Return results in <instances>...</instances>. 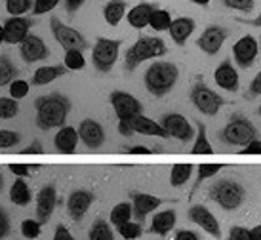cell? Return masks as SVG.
I'll return each instance as SVG.
<instances>
[{"label":"cell","instance_id":"cell-60","mask_svg":"<svg viewBox=\"0 0 261 240\" xmlns=\"http://www.w3.org/2000/svg\"><path fill=\"white\" fill-rule=\"evenodd\" d=\"M254 23H255V25H261V17H257V19H255Z\"/></svg>","mask_w":261,"mask_h":240},{"label":"cell","instance_id":"cell-55","mask_svg":"<svg viewBox=\"0 0 261 240\" xmlns=\"http://www.w3.org/2000/svg\"><path fill=\"white\" fill-rule=\"evenodd\" d=\"M82 2H84V0H65L67 12H76V10L82 6Z\"/></svg>","mask_w":261,"mask_h":240},{"label":"cell","instance_id":"cell-19","mask_svg":"<svg viewBox=\"0 0 261 240\" xmlns=\"http://www.w3.org/2000/svg\"><path fill=\"white\" fill-rule=\"evenodd\" d=\"M128 122H130L134 134H143V136H151V138H168V131L160 126V122H154L143 115L130 118Z\"/></svg>","mask_w":261,"mask_h":240},{"label":"cell","instance_id":"cell-23","mask_svg":"<svg viewBox=\"0 0 261 240\" xmlns=\"http://www.w3.org/2000/svg\"><path fill=\"white\" fill-rule=\"evenodd\" d=\"M152 10H154V6L147 4V2L138 4V6H134L130 12L126 14V19H128V23H130L134 29H145L147 25H149Z\"/></svg>","mask_w":261,"mask_h":240},{"label":"cell","instance_id":"cell-15","mask_svg":"<svg viewBox=\"0 0 261 240\" xmlns=\"http://www.w3.org/2000/svg\"><path fill=\"white\" fill-rule=\"evenodd\" d=\"M189 218H191V221H193V223H196L198 227H202L208 234L216 236V238H219V236H221V229H219L218 219L214 218V214H212L206 206H202V204H196V206H193V208L189 210Z\"/></svg>","mask_w":261,"mask_h":240},{"label":"cell","instance_id":"cell-14","mask_svg":"<svg viewBox=\"0 0 261 240\" xmlns=\"http://www.w3.org/2000/svg\"><path fill=\"white\" fill-rule=\"evenodd\" d=\"M79 139L88 149H99L105 143V131H103L99 122L86 118L79 126Z\"/></svg>","mask_w":261,"mask_h":240},{"label":"cell","instance_id":"cell-34","mask_svg":"<svg viewBox=\"0 0 261 240\" xmlns=\"http://www.w3.org/2000/svg\"><path fill=\"white\" fill-rule=\"evenodd\" d=\"M191 153H193V154H210V153H214L210 141H208V138H206V128H204L202 124H198V136L195 138V145H193V149H191Z\"/></svg>","mask_w":261,"mask_h":240},{"label":"cell","instance_id":"cell-10","mask_svg":"<svg viewBox=\"0 0 261 240\" xmlns=\"http://www.w3.org/2000/svg\"><path fill=\"white\" fill-rule=\"evenodd\" d=\"M160 126L168 131V136L179 139V141H191L195 138V130L193 126L187 122V118L183 115H177V113H170V115H164L162 120H160Z\"/></svg>","mask_w":261,"mask_h":240},{"label":"cell","instance_id":"cell-8","mask_svg":"<svg viewBox=\"0 0 261 240\" xmlns=\"http://www.w3.org/2000/svg\"><path fill=\"white\" fill-rule=\"evenodd\" d=\"M191 101H193V105H195L196 109L200 111V113H204V115H208V117H214L225 103L221 99V95L212 92L204 82H196L195 84L193 92H191Z\"/></svg>","mask_w":261,"mask_h":240},{"label":"cell","instance_id":"cell-56","mask_svg":"<svg viewBox=\"0 0 261 240\" xmlns=\"http://www.w3.org/2000/svg\"><path fill=\"white\" fill-rule=\"evenodd\" d=\"M250 240H261V225L254 227V229L250 231Z\"/></svg>","mask_w":261,"mask_h":240},{"label":"cell","instance_id":"cell-41","mask_svg":"<svg viewBox=\"0 0 261 240\" xmlns=\"http://www.w3.org/2000/svg\"><path fill=\"white\" fill-rule=\"evenodd\" d=\"M40 221H35V219H25L21 223V233L25 238H37L40 234Z\"/></svg>","mask_w":261,"mask_h":240},{"label":"cell","instance_id":"cell-43","mask_svg":"<svg viewBox=\"0 0 261 240\" xmlns=\"http://www.w3.org/2000/svg\"><path fill=\"white\" fill-rule=\"evenodd\" d=\"M221 168H223L221 164H200V166H198V179H196V183L204 181V179H208V177H214Z\"/></svg>","mask_w":261,"mask_h":240},{"label":"cell","instance_id":"cell-35","mask_svg":"<svg viewBox=\"0 0 261 240\" xmlns=\"http://www.w3.org/2000/svg\"><path fill=\"white\" fill-rule=\"evenodd\" d=\"M63 61H65L63 65L67 67V71H80V69H84V65H86L84 54L80 50H67Z\"/></svg>","mask_w":261,"mask_h":240},{"label":"cell","instance_id":"cell-7","mask_svg":"<svg viewBox=\"0 0 261 240\" xmlns=\"http://www.w3.org/2000/svg\"><path fill=\"white\" fill-rule=\"evenodd\" d=\"M50 29H51V33H54V38L61 44V48H65V51L67 50L84 51L88 48L86 38L82 37L76 29L65 25V23L61 21V19H58V17H51L50 19Z\"/></svg>","mask_w":261,"mask_h":240},{"label":"cell","instance_id":"cell-27","mask_svg":"<svg viewBox=\"0 0 261 240\" xmlns=\"http://www.w3.org/2000/svg\"><path fill=\"white\" fill-rule=\"evenodd\" d=\"M103 17L109 25H118L122 21V17H126V2L124 0H111L107 2V6L103 8Z\"/></svg>","mask_w":261,"mask_h":240},{"label":"cell","instance_id":"cell-25","mask_svg":"<svg viewBox=\"0 0 261 240\" xmlns=\"http://www.w3.org/2000/svg\"><path fill=\"white\" fill-rule=\"evenodd\" d=\"M65 73H67L65 65L40 67V69H37V71H35V74H33V84H35V86H46V84L54 82V80L59 78V76H63Z\"/></svg>","mask_w":261,"mask_h":240},{"label":"cell","instance_id":"cell-61","mask_svg":"<svg viewBox=\"0 0 261 240\" xmlns=\"http://www.w3.org/2000/svg\"><path fill=\"white\" fill-rule=\"evenodd\" d=\"M259 115H261V105H259Z\"/></svg>","mask_w":261,"mask_h":240},{"label":"cell","instance_id":"cell-39","mask_svg":"<svg viewBox=\"0 0 261 240\" xmlns=\"http://www.w3.org/2000/svg\"><path fill=\"white\" fill-rule=\"evenodd\" d=\"M29 92V82H25L21 78H15L10 82V97L14 99H23Z\"/></svg>","mask_w":261,"mask_h":240},{"label":"cell","instance_id":"cell-44","mask_svg":"<svg viewBox=\"0 0 261 240\" xmlns=\"http://www.w3.org/2000/svg\"><path fill=\"white\" fill-rule=\"evenodd\" d=\"M223 4L227 8H231V10H237V12H252V8H254V0H223Z\"/></svg>","mask_w":261,"mask_h":240},{"label":"cell","instance_id":"cell-9","mask_svg":"<svg viewBox=\"0 0 261 240\" xmlns=\"http://www.w3.org/2000/svg\"><path fill=\"white\" fill-rule=\"evenodd\" d=\"M109 101L113 105V109H115L118 120H130V118L141 115V111H143L138 97L126 94V92H120V90L111 94Z\"/></svg>","mask_w":261,"mask_h":240},{"label":"cell","instance_id":"cell-3","mask_svg":"<svg viewBox=\"0 0 261 240\" xmlns=\"http://www.w3.org/2000/svg\"><path fill=\"white\" fill-rule=\"evenodd\" d=\"M179 71L174 63L168 61H154L145 73V86L152 95L162 97L174 88Z\"/></svg>","mask_w":261,"mask_h":240},{"label":"cell","instance_id":"cell-53","mask_svg":"<svg viewBox=\"0 0 261 240\" xmlns=\"http://www.w3.org/2000/svg\"><path fill=\"white\" fill-rule=\"evenodd\" d=\"M174 240H200V238H198V234L193 233V231H179V233L175 234Z\"/></svg>","mask_w":261,"mask_h":240},{"label":"cell","instance_id":"cell-50","mask_svg":"<svg viewBox=\"0 0 261 240\" xmlns=\"http://www.w3.org/2000/svg\"><path fill=\"white\" fill-rule=\"evenodd\" d=\"M250 92H252V95L261 94V71L255 74V78L252 80V84H250Z\"/></svg>","mask_w":261,"mask_h":240},{"label":"cell","instance_id":"cell-21","mask_svg":"<svg viewBox=\"0 0 261 240\" xmlns=\"http://www.w3.org/2000/svg\"><path fill=\"white\" fill-rule=\"evenodd\" d=\"M168 31H170L172 40L177 46H183L189 40V37L193 35V31H195V21L191 17H177V19H172Z\"/></svg>","mask_w":261,"mask_h":240},{"label":"cell","instance_id":"cell-37","mask_svg":"<svg viewBox=\"0 0 261 240\" xmlns=\"http://www.w3.org/2000/svg\"><path fill=\"white\" fill-rule=\"evenodd\" d=\"M118 233L126 240L139 238V236H141V225H139V223H134V221H126V223H120V225H118Z\"/></svg>","mask_w":261,"mask_h":240},{"label":"cell","instance_id":"cell-24","mask_svg":"<svg viewBox=\"0 0 261 240\" xmlns=\"http://www.w3.org/2000/svg\"><path fill=\"white\" fill-rule=\"evenodd\" d=\"M162 200L152 195H143V193H138L134 195V216H138L139 219H145L147 214H151L152 210H156Z\"/></svg>","mask_w":261,"mask_h":240},{"label":"cell","instance_id":"cell-52","mask_svg":"<svg viewBox=\"0 0 261 240\" xmlns=\"http://www.w3.org/2000/svg\"><path fill=\"white\" fill-rule=\"evenodd\" d=\"M21 153L23 154H40L42 153V145H40L38 141H35V143H31L29 147H25Z\"/></svg>","mask_w":261,"mask_h":240},{"label":"cell","instance_id":"cell-2","mask_svg":"<svg viewBox=\"0 0 261 240\" xmlns=\"http://www.w3.org/2000/svg\"><path fill=\"white\" fill-rule=\"evenodd\" d=\"M166 51H168V48H166V44H164L162 38L141 37L134 42V46H130V48L126 50V56H124V65H126L128 71H134V69H138L143 61L160 58V56H164Z\"/></svg>","mask_w":261,"mask_h":240},{"label":"cell","instance_id":"cell-5","mask_svg":"<svg viewBox=\"0 0 261 240\" xmlns=\"http://www.w3.org/2000/svg\"><path fill=\"white\" fill-rule=\"evenodd\" d=\"M210 198L223 210H237L244 202V189L240 183L232 179H221L216 185H212Z\"/></svg>","mask_w":261,"mask_h":240},{"label":"cell","instance_id":"cell-28","mask_svg":"<svg viewBox=\"0 0 261 240\" xmlns=\"http://www.w3.org/2000/svg\"><path fill=\"white\" fill-rule=\"evenodd\" d=\"M10 200L17 206H25V204L31 202V191L29 185L23 181V179H17V181L10 187Z\"/></svg>","mask_w":261,"mask_h":240},{"label":"cell","instance_id":"cell-18","mask_svg":"<svg viewBox=\"0 0 261 240\" xmlns=\"http://www.w3.org/2000/svg\"><path fill=\"white\" fill-rule=\"evenodd\" d=\"M56 204H58L56 189H54L51 185L42 187L40 193H38V197H37V218H38L40 223H46V221L51 218Z\"/></svg>","mask_w":261,"mask_h":240},{"label":"cell","instance_id":"cell-33","mask_svg":"<svg viewBox=\"0 0 261 240\" xmlns=\"http://www.w3.org/2000/svg\"><path fill=\"white\" fill-rule=\"evenodd\" d=\"M90 240H115V234L111 231V225L103 219H97L90 229Z\"/></svg>","mask_w":261,"mask_h":240},{"label":"cell","instance_id":"cell-29","mask_svg":"<svg viewBox=\"0 0 261 240\" xmlns=\"http://www.w3.org/2000/svg\"><path fill=\"white\" fill-rule=\"evenodd\" d=\"M17 73H19V71H17V67L12 63V59L2 54V56H0V86H6L12 80H15Z\"/></svg>","mask_w":261,"mask_h":240},{"label":"cell","instance_id":"cell-49","mask_svg":"<svg viewBox=\"0 0 261 240\" xmlns=\"http://www.w3.org/2000/svg\"><path fill=\"white\" fill-rule=\"evenodd\" d=\"M54 240H74V236L69 233V229L65 225H58L56 233H54Z\"/></svg>","mask_w":261,"mask_h":240},{"label":"cell","instance_id":"cell-54","mask_svg":"<svg viewBox=\"0 0 261 240\" xmlns=\"http://www.w3.org/2000/svg\"><path fill=\"white\" fill-rule=\"evenodd\" d=\"M128 153L130 154H149L152 153L149 147H143V145H134V147H128Z\"/></svg>","mask_w":261,"mask_h":240},{"label":"cell","instance_id":"cell-26","mask_svg":"<svg viewBox=\"0 0 261 240\" xmlns=\"http://www.w3.org/2000/svg\"><path fill=\"white\" fill-rule=\"evenodd\" d=\"M175 225V211L174 210H166L160 211L152 218L151 223V231L154 234H160V236H166Z\"/></svg>","mask_w":261,"mask_h":240},{"label":"cell","instance_id":"cell-6","mask_svg":"<svg viewBox=\"0 0 261 240\" xmlns=\"http://www.w3.org/2000/svg\"><path fill=\"white\" fill-rule=\"evenodd\" d=\"M120 40H111V38H97L94 50H92V61L99 73H109L113 65L118 59L120 51Z\"/></svg>","mask_w":261,"mask_h":240},{"label":"cell","instance_id":"cell-62","mask_svg":"<svg viewBox=\"0 0 261 240\" xmlns=\"http://www.w3.org/2000/svg\"><path fill=\"white\" fill-rule=\"evenodd\" d=\"M259 46H261V42H259Z\"/></svg>","mask_w":261,"mask_h":240},{"label":"cell","instance_id":"cell-46","mask_svg":"<svg viewBox=\"0 0 261 240\" xmlns=\"http://www.w3.org/2000/svg\"><path fill=\"white\" fill-rule=\"evenodd\" d=\"M229 240H250V231H246L244 227H232Z\"/></svg>","mask_w":261,"mask_h":240},{"label":"cell","instance_id":"cell-57","mask_svg":"<svg viewBox=\"0 0 261 240\" xmlns=\"http://www.w3.org/2000/svg\"><path fill=\"white\" fill-rule=\"evenodd\" d=\"M191 2H195L198 6H208L210 4V0H191Z\"/></svg>","mask_w":261,"mask_h":240},{"label":"cell","instance_id":"cell-16","mask_svg":"<svg viewBox=\"0 0 261 240\" xmlns=\"http://www.w3.org/2000/svg\"><path fill=\"white\" fill-rule=\"evenodd\" d=\"M225 38H227V31L219 25H210L208 29L202 33V37L196 40V46L200 48L202 51L210 54V56H216L221 46H223Z\"/></svg>","mask_w":261,"mask_h":240},{"label":"cell","instance_id":"cell-58","mask_svg":"<svg viewBox=\"0 0 261 240\" xmlns=\"http://www.w3.org/2000/svg\"><path fill=\"white\" fill-rule=\"evenodd\" d=\"M4 42V27H2V25H0V44Z\"/></svg>","mask_w":261,"mask_h":240},{"label":"cell","instance_id":"cell-32","mask_svg":"<svg viewBox=\"0 0 261 240\" xmlns=\"http://www.w3.org/2000/svg\"><path fill=\"white\" fill-rule=\"evenodd\" d=\"M172 23V15L168 10H160V8H154L151 14V19H149V25H151L154 31H168Z\"/></svg>","mask_w":261,"mask_h":240},{"label":"cell","instance_id":"cell-45","mask_svg":"<svg viewBox=\"0 0 261 240\" xmlns=\"http://www.w3.org/2000/svg\"><path fill=\"white\" fill-rule=\"evenodd\" d=\"M10 233V221H8V216L4 208L0 206V240L6 238V234Z\"/></svg>","mask_w":261,"mask_h":240},{"label":"cell","instance_id":"cell-1","mask_svg":"<svg viewBox=\"0 0 261 240\" xmlns=\"http://www.w3.org/2000/svg\"><path fill=\"white\" fill-rule=\"evenodd\" d=\"M35 109H37V126L40 130L61 128L67 120L71 101L61 94L42 95L35 101Z\"/></svg>","mask_w":261,"mask_h":240},{"label":"cell","instance_id":"cell-40","mask_svg":"<svg viewBox=\"0 0 261 240\" xmlns=\"http://www.w3.org/2000/svg\"><path fill=\"white\" fill-rule=\"evenodd\" d=\"M21 141V136L12 130H0V149H12Z\"/></svg>","mask_w":261,"mask_h":240},{"label":"cell","instance_id":"cell-51","mask_svg":"<svg viewBox=\"0 0 261 240\" xmlns=\"http://www.w3.org/2000/svg\"><path fill=\"white\" fill-rule=\"evenodd\" d=\"M118 131L122 134L124 138H130L132 134H134V130H132V126L128 120H120V122H118Z\"/></svg>","mask_w":261,"mask_h":240},{"label":"cell","instance_id":"cell-13","mask_svg":"<svg viewBox=\"0 0 261 240\" xmlns=\"http://www.w3.org/2000/svg\"><path fill=\"white\" fill-rule=\"evenodd\" d=\"M19 54H21L23 61L27 63H35V61H42L50 56L48 46L44 44V40L37 35H27L25 40L19 44Z\"/></svg>","mask_w":261,"mask_h":240},{"label":"cell","instance_id":"cell-11","mask_svg":"<svg viewBox=\"0 0 261 240\" xmlns=\"http://www.w3.org/2000/svg\"><path fill=\"white\" fill-rule=\"evenodd\" d=\"M257 51H259V44L254 37H242L239 42L232 46V56H234V61L239 63L242 69H248L252 67V63L257 58Z\"/></svg>","mask_w":261,"mask_h":240},{"label":"cell","instance_id":"cell-12","mask_svg":"<svg viewBox=\"0 0 261 240\" xmlns=\"http://www.w3.org/2000/svg\"><path fill=\"white\" fill-rule=\"evenodd\" d=\"M31 25H33V21L29 17H21V15H14V17L6 19V23L2 25L4 27V42L21 44L25 37L29 35Z\"/></svg>","mask_w":261,"mask_h":240},{"label":"cell","instance_id":"cell-22","mask_svg":"<svg viewBox=\"0 0 261 240\" xmlns=\"http://www.w3.org/2000/svg\"><path fill=\"white\" fill-rule=\"evenodd\" d=\"M76 143H79V131L74 130V128H71V126H61L59 131L56 134V138H54L56 149H58L59 153H65V154L74 153Z\"/></svg>","mask_w":261,"mask_h":240},{"label":"cell","instance_id":"cell-31","mask_svg":"<svg viewBox=\"0 0 261 240\" xmlns=\"http://www.w3.org/2000/svg\"><path fill=\"white\" fill-rule=\"evenodd\" d=\"M132 216H134V208H132V204L120 202V204H116L115 208L111 210V223H115V225L118 227L120 223L130 221Z\"/></svg>","mask_w":261,"mask_h":240},{"label":"cell","instance_id":"cell-42","mask_svg":"<svg viewBox=\"0 0 261 240\" xmlns=\"http://www.w3.org/2000/svg\"><path fill=\"white\" fill-rule=\"evenodd\" d=\"M58 4H59V0H35V4H33V14L35 15L48 14V12H51Z\"/></svg>","mask_w":261,"mask_h":240},{"label":"cell","instance_id":"cell-59","mask_svg":"<svg viewBox=\"0 0 261 240\" xmlns=\"http://www.w3.org/2000/svg\"><path fill=\"white\" fill-rule=\"evenodd\" d=\"M2 187H4V179H2V174H0V191H2Z\"/></svg>","mask_w":261,"mask_h":240},{"label":"cell","instance_id":"cell-30","mask_svg":"<svg viewBox=\"0 0 261 240\" xmlns=\"http://www.w3.org/2000/svg\"><path fill=\"white\" fill-rule=\"evenodd\" d=\"M191 174H193V166L191 164H175V166H172V172H170L172 187H181L183 183H187Z\"/></svg>","mask_w":261,"mask_h":240},{"label":"cell","instance_id":"cell-47","mask_svg":"<svg viewBox=\"0 0 261 240\" xmlns=\"http://www.w3.org/2000/svg\"><path fill=\"white\" fill-rule=\"evenodd\" d=\"M10 172L15 175H19V177H25V175H29L31 174V168L29 164H10Z\"/></svg>","mask_w":261,"mask_h":240},{"label":"cell","instance_id":"cell-20","mask_svg":"<svg viewBox=\"0 0 261 240\" xmlns=\"http://www.w3.org/2000/svg\"><path fill=\"white\" fill-rule=\"evenodd\" d=\"M214 78H216V84H218L219 88L227 90V92L239 90V73L234 71V67H232L229 61H223V63L216 69Z\"/></svg>","mask_w":261,"mask_h":240},{"label":"cell","instance_id":"cell-36","mask_svg":"<svg viewBox=\"0 0 261 240\" xmlns=\"http://www.w3.org/2000/svg\"><path fill=\"white\" fill-rule=\"evenodd\" d=\"M17 113H19L17 99H14V97H0V118L2 120L14 118Z\"/></svg>","mask_w":261,"mask_h":240},{"label":"cell","instance_id":"cell-38","mask_svg":"<svg viewBox=\"0 0 261 240\" xmlns=\"http://www.w3.org/2000/svg\"><path fill=\"white\" fill-rule=\"evenodd\" d=\"M31 10V0H6V12L10 15H21Z\"/></svg>","mask_w":261,"mask_h":240},{"label":"cell","instance_id":"cell-4","mask_svg":"<svg viewBox=\"0 0 261 240\" xmlns=\"http://www.w3.org/2000/svg\"><path fill=\"white\" fill-rule=\"evenodd\" d=\"M219 138L223 143L227 145H234V147H244L248 145L252 139L257 138V130H255V126L246 117H242V115H234V117L227 122L221 134H219Z\"/></svg>","mask_w":261,"mask_h":240},{"label":"cell","instance_id":"cell-48","mask_svg":"<svg viewBox=\"0 0 261 240\" xmlns=\"http://www.w3.org/2000/svg\"><path fill=\"white\" fill-rule=\"evenodd\" d=\"M242 153H244V154H261V141L257 138L252 139L248 145H244Z\"/></svg>","mask_w":261,"mask_h":240},{"label":"cell","instance_id":"cell-17","mask_svg":"<svg viewBox=\"0 0 261 240\" xmlns=\"http://www.w3.org/2000/svg\"><path fill=\"white\" fill-rule=\"evenodd\" d=\"M94 202V195L90 191L79 189L74 191L73 195L69 197V202H67V210H69V216L73 221H80L84 218V214L88 211V208Z\"/></svg>","mask_w":261,"mask_h":240}]
</instances>
